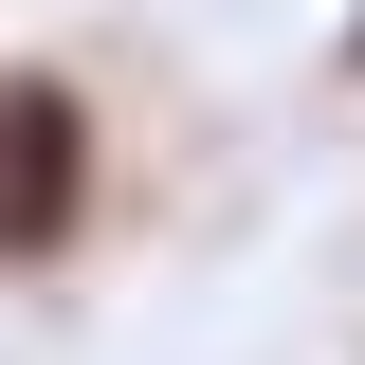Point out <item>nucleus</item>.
Returning <instances> with one entry per match:
<instances>
[{"label":"nucleus","mask_w":365,"mask_h":365,"mask_svg":"<svg viewBox=\"0 0 365 365\" xmlns=\"http://www.w3.org/2000/svg\"><path fill=\"white\" fill-rule=\"evenodd\" d=\"M110 220V110H91L55 55L0 73V274H73Z\"/></svg>","instance_id":"obj_1"},{"label":"nucleus","mask_w":365,"mask_h":365,"mask_svg":"<svg viewBox=\"0 0 365 365\" xmlns=\"http://www.w3.org/2000/svg\"><path fill=\"white\" fill-rule=\"evenodd\" d=\"M347 73H365V0H347Z\"/></svg>","instance_id":"obj_2"}]
</instances>
